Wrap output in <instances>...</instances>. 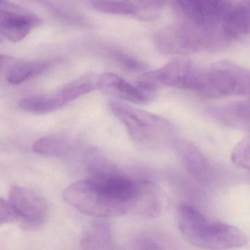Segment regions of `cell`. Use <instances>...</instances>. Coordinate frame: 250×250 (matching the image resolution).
Segmentation results:
<instances>
[{
    "label": "cell",
    "instance_id": "cell-23",
    "mask_svg": "<svg viewBox=\"0 0 250 250\" xmlns=\"http://www.w3.org/2000/svg\"><path fill=\"white\" fill-rule=\"evenodd\" d=\"M0 223L11 224L19 220L18 216L15 209L11 205L9 200L1 198L0 200Z\"/></svg>",
    "mask_w": 250,
    "mask_h": 250
},
{
    "label": "cell",
    "instance_id": "cell-16",
    "mask_svg": "<svg viewBox=\"0 0 250 250\" xmlns=\"http://www.w3.org/2000/svg\"><path fill=\"white\" fill-rule=\"evenodd\" d=\"M223 27L232 39L250 35V0H241L232 7Z\"/></svg>",
    "mask_w": 250,
    "mask_h": 250
},
{
    "label": "cell",
    "instance_id": "cell-3",
    "mask_svg": "<svg viewBox=\"0 0 250 250\" xmlns=\"http://www.w3.org/2000/svg\"><path fill=\"white\" fill-rule=\"evenodd\" d=\"M180 232L186 241L204 250H229L244 247L248 243L239 228L229 224L210 220L200 210L188 204L176 210Z\"/></svg>",
    "mask_w": 250,
    "mask_h": 250
},
{
    "label": "cell",
    "instance_id": "cell-14",
    "mask_svg": "<svg viewBox=\"0 0 250 250\" xmlns=\"http://www.w3.org/2000/svg\"><path fill=\"white\" fill-rule=\"evenodd\" d=\"M113 241L110 223L106 218H97L90 222L83 229L80 238V244L84 250L109 249Z\"/></svg>",
    "mask_w": 250,
    "mask_h": 250
},
{
    "label": "cell",
    "instance_id": "cell-18",
    "mask_svg": "<svg viewBox=\"0 0 250 250\" xmlns=\"http://www.w3.org/2000/svg\"><path fill=\"white\" fill-rule=\"evenodd\" d=\"M64 106L65 105L55 91L49 94L29 96L23 99L20 103V107L23 111L36 115L49 113L58 110Z\"/></svg>",
    "mask_w": 250,
    "mask_h": 250
},
{
    "label": "cell",
    "instance_id": "cell-17",
    "mask_svg": "<svg viewBox=\"0 0 250 250\" xmlns=\"http://www.w3.org/2000/svg\"><path fill=\"white\" fill-rule=\"evenodd\" d=\"M98 80L99 76L90 73L70 82L55 92L66 105L69 102L98 89Z\"/></svg>",
    "mask_w": 250,
    "mask_h": 250
},
{
    "label": "cell",
    "instance_id": "cell-6",
    "mask_svg": "<svg viewBox=\"0 0 250 250\" xmlns=\"http://www.w3.org/2000/svg\"><path fill=\"white\" fill-rule=\"evenodd\" d=\"M159 87L167 86L193 92L202 96L206 85V68L191 61L175 59L159 69L147 71Z\"/></svg>",
    "mask_w": 250,
    "mask_h": 250
},
{
    "label": "cell",
    "instance_id": "cell-22",
    "mask_svg": "<svg viewBox=\"0 0 250 250\" xmlns=\"http://www.w3.org/2000/svg\"><path fill=\"white\" fill-rule=\"evenodd\" d=\"M112 55L114 60L126 71H131V72H140L147 69V65L144 62L122 51H114L112 52Z\"/></svg>",
    "mask_w": 250,
    "mask_h": 250
},
{
    "label": "cell",
    "instance_id": "cell-13",
    "mask_svg": "<svg viewBox=\"0 0 250 250\" xmlns=\"http://www.w3.org/2000/svg\"><path fill=\"white\" fill-rule=\"evenodd\" d=\"M47 62L19 61L5 55H1V71L5 73L8 83L21 84L35 76L39 75L49 68Z\"/></svg>",
    "mask_w": 250,
    "mask_h": 250
},
{
    "label": "cell",
    "instance_id": "cell-24",
    "mask_svg": "<svg viewBox=\"0 0 250 250\" xmlns=\"http://www.w3.org/2000/svg\"><path fill=\"white\" fill-rule=\"evenodd\" d=\"M166 243L160 237L154 235H141L135 241L138 249H164Z\"/></svg>",
    "mask_w": 250,
    "mask_h": 250
},
{
    "label": "cell",
    "instance_id": "cell-2",
    "mask_svg": "<svg viewBox=\"0 0 250 250\" xmlns=\"http://www.w3.org/2000/svg\"><path fill=\"white\" fill-rule=\"evenodd\" d=\"M232 40L223 25H203L187 20L162 27L153 37L156 50L166 55L213 52Z\"/></svg>",
    "mask_w": 250,
    "mask_h": 250
},
{
    "label": "cell",
    "instance_id": "cell-9",
    "mask_svg": "<svg viewBox=\"0 0 250 250\" xmlns=\"http://www.w3.org/2000/svg\"><path fill=\"white\" fill-rule=\"evenodd\" d=\"M41 24L40 18L35 14L9 0H0V34L2 38L17 43Z\"/></svg>",
    "mask_w": 250,
    "mask_h": 250
},
{
    "label": "cell",
    "instance_id": "cell-11",
    "mask_svg": "<svg viewBox=\"0 0 250 250\" xmlns=\"http://www.w3.org/2000/svg\"><path fill=\"white\" fill-rule=\"evenodd\" d=\"M174 146L186 172L197 182L207 184L211 177V168L203 151L185 138L177 139Z\"/></svg>",
    "mask_w": 250,
    "mask_h": 250
},
{
    "label": "cell",
    "instance_id": "cell-5",
    "mask_svg": "<svg viewBox=\"0 0 250 250\" xmlns=\"http://www.w3.org/2000/svg\"><path fill=\"white\" fill-rule=\"evenodd\" d=\"M250 96V70L229 61H219L207 68V83L203 97Z\"/></svg>",
    "mask_w": 250,
    "mask_h": 250
},
{
    "label": "cell",
    "instance_id": "cell-25",
    "mask_svg": "<svg viewBox=\"0 0 250 250\" xmlns=\"http://www.w3.org/2000/svg\"></svg>",
    "mask_w": 250,
    "mask_h": 250
},
{
    "label": "cell",
    "instance_id": "cell-1",
    "mask_svg": "<svg viewBox=\"0 0 250 250\" xmlns=\"http://www.w3.org/2000/svg\"><path fill=\"white\" fill-rule=\"evenodd\" d=\"M62 197L76 210L95 218L116 217L131 213L122 185L112 177L77 181L64 190Z\"/></svg>",
    "mask_w": 250,
    "mask_h": 250
},
{
    "label": "cell",
    "instance_id": "cell-21",
    "mask_svg": "<svg viewBox=\"0 0 250 250\" xmlns=\"http://www.w3.org/2000/svg\"><path fill=\"white\" fill-rule=\"evenodd\" d=\"M230 159L236 167L250 170V129L232 149Z\"/></svg>",
    "mask_w": 250,
    "mask_h": 250
},
{
    "label": "cell",
    "instance_id": "cell-4",
    "mask_svg": "<svg viewBox=\"0 0 250 250\" xmlns=\"http://www.w3.org/2000/svg\"><path fill=\"white\" fill-rule=\"evenodd\" d=\"M112 113L125 125L130 138L137 146L156 149L174 144L173 124L163 117L133 107L119 101L110 103Z\"/></svg>",
    "mask_w": 250,
    "mask_h": 250
},
{
    "label": "cell",
    "instance_id": "cell-8",
    "mask_svg": "<svg viewBox=\"0 0 250 250\" xmlns=\"http://www.w3.org/2000/svg\"><path fill=\"white\" fill-rule=\"evenodd\" d=\"M9 201L19 220L29 229L40 228L46 222L47 203L40 193L28 187L13 186L9 191Z\"/></svg>",
    "mask_w": 250,
    "mask_h": 250
},
{
    "label": "cell",
    "instance_id": "cell-19",
    "mask_svg": "<svg viewBox=\"0 0 250 250\" xmlns=\"http://www.w3.org/2000/svg\"><path fill=\"white\" fill-rule=\"evenodd\" d=\"M133 8L131 17L140 21L156 20L162 14L167 0H127Z\"/></svg>",
    "mask_w": 250,
    "mask_h": 250
},
{
    "label": "cell",
    "instance_id": "cell-10",
    "mask_svg": "<svg viewBox=\"0 0 250 250\" xmlns=\"http://www.w3.org/2000/svg\"><path fill=\"white\" fill-rule=\"evenodd\" d=\"M98 89L105 94L137 104H147L156 98L157 93L147 91L134 85L114 73L106 72L99 76Z\"/></svg>",
    "mask_w": 250,
    "mask_h": 250
},
{
    "label": "cell",
    "instance_id": "cell-15",
    "mask_svg": "<svg viewBox=\"0 0 250 250\" xmlns=\"http://www.w3.org/2000/svg\"><path fill=\"white\" fill-rule=\"evenodd\" d=\"M77 143L71 136L65 134H52L41 137L34 142L35 153L48 157H65L75 150Z\"/></svg>",
    "mask_w": 250,
    "mask_h": 250
},
{
    "label": "cell",
    "instance_id": "cell-7",
    "mask_svg": "<svg viewBox=\"0 0 250 250\" xmlns=\"http://www.w3.org/2000/svg\"><path fill=\"white\" fill-rule=\"evenodd\" d=\"M185 20L207 26L223 25L232 10L229 0H172Z\"/></svg>",
    "mask_w": 250,
    "mask_h": 250
},
{
    "label": "cell",
    "instance_id": "cell-12",
    "mask_svg": "<svg viewBox=\"0 0 250 250\" xmlns=\"http://www.w3.org/2000/svg\"><path fill=\"white\" fill-rule=\"evenodd\" d=\"M210 115L220 124L237 129H250V100L232 102L213 108Z\"/></svg>",
    "mask_w": 250,
    "mask_h": 250
},
{
    "label": "cell",
    "instance_id": "cell-20",
    "mask_svg": "<svg viewBox=\"0 0 250 250\" xmlns=\"http://www.w3.org/2000/svg\"><path fill=\"white\" fill-rule=\"evenodd\" d=\"M92 8L102 14L132 17L133 8L127 0H93Z\"/></svg>",
    "mask_w": 250,
    "mask_h": 250
}]
</instances>
